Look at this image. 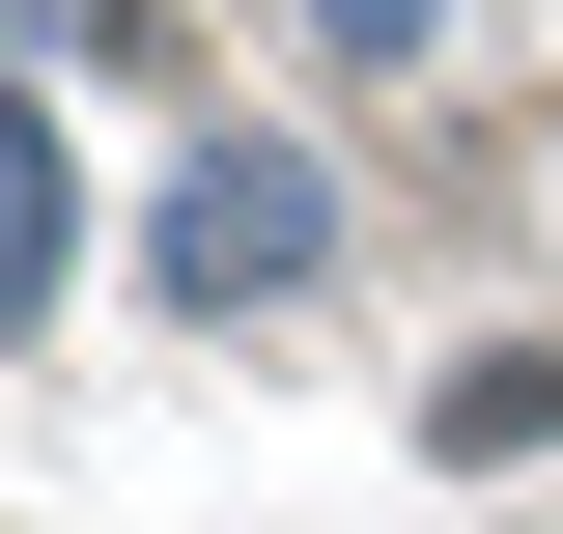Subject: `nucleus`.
<instances>
[{"mask_svg": "<svg viewBox=\"0 0 563 534\" xmlns=\"http://www.w3.org/2000/svg\"><path fill=\"white\" fill-rule=\"evenodd\" d=\"M310 254V169H198V225H169V281H282Z\"/></svg>", "mask_w": 563, "mask_h": 534, "instance_id": "nucleus-1", "label": "nucleus"}, {"mask_svg": "<svg viewBox=\"0 0 563 534\" xmlns=\"http://www.w3.org/2000/svg\"><path fill=\"white\" fill-rule=\"evenodd\" d=\"M29 310H57V141L0 113V337H29Z\"/></svg>", "mask_w": 563, "mask_h": 534, "instance_id": "nucleus-2", "label": "nucleus"}]
</instances>
